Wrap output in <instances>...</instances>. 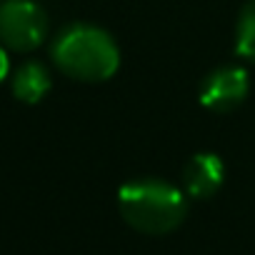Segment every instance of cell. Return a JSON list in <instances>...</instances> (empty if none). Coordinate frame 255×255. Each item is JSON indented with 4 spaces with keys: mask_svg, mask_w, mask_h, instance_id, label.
I'll list each match as a JSON object with an SVG mask.
<instances>
[{
    "mask_svg": "<svg viewBox=\"0 0 255 255\" xmlns=\"http://www.w3.org/2000/svg\"><path fill=\"white\" fill-rule=\"evenodd\" d=\"M50 60L70 80L105 83L120 68V48L105 28L70 23L53 38Z\"/></svg>",
    "mask_w": 255,
    "mask_h": 255,
    "instance_id": "1",
    "label": "cell"
},
{
    "mask_svg": "<svg viewBox=\"0 0 255 255\" xmlns=\"http://www.w3.org/2000/svg\"><path fill=\"white\" fill-rule=\"evenodd\" d=\"M188 195L163 178H133L118 188V213L143 235H168L188 218Z\"/></svg>",
    "mask_w": 255,
    "mask_h": 255,
    "instance_id": "2",
    "label": "cell"
},
{
    "mask_svg": "<svg viewBox=\"0 0 255 255\" xmlns=\"http://www.w3.org/2000/svg\"><path fill=\"white\" fill-rule=\"evenodd\" d=\"M48 13L35 0L0 3V45L10 53H33L48 38Z\"/></svg>",
    "mask_w": 255,
    "mask_h": 255,
    "instance_id": "3",
    "label": "cell"
},
{
    "mask_svg": "<svg viewBox=\"0 0 255 255\" xmlns=\"http://www.w3.org/2000/svg\"><path fill=\"white\" fill-rule=\"evenodd\" d=\"M248 95H250V75L240 65H220L210 70L198 88V103L215 115L233 113L248 100Z\"/></svg>",
    "mask_w": 255,
    "mask_h": 255,
    "instance_id": "4",
    "label": "cell"
},
{
    "mask_svg": "<svg viewBox=\"0 0 255 255\" xmlns=\"http://www.w3.org/2000/svg\"><path fill=\"white\" fill-rule=\"evenodd\" d=\"M225 183V163L218 153L200 150L185 165L180 175V188L190 200H210Z\"/></svg>",
    "mask_w": 255,
    "mask_h": 255,
    "instance_id": "5",
    "label": "cell"
},
{
    "mask_svg": "<svg viewBox=\"0 0 255 255\" xmlns=\"http://www.w3.org/2000/svg\"><path fill=\"white\" fill-rule=\"evenodd\" d=\"M53 78L45 63L40 60H25L18 65V70L10 78V93L15 100L25 103V105H35L40 103L48 93H50Z\"/></svg>",
    "mask_w": 255,
    "mask_h": 255,
    "instance_id": "6",
    "label": "cell"
},
{
    "mask_svg": "<svg viewBox=\"0 0 255 255\" xmlns=\"http://www.w3.org/2000/svg\"><path fill=\"white\" fill-rule=\"evenodd\" d=\"M235 55L255 63V0H245L235 23Z\"/></svg>",
    "mask_w": 255,
    "mask_h": 255,
    "instance_id": "7",
    "label": "cell"
},
{
    "mask_svg": "<svg viewBox=\"0 0 255 255\" xmlns=\"http://www.w3.org/2000/svg\"><path fill=\"white\" fill-rule=\"evenodd\" d=\"M8 70H10V60H8V50L0 45V83L8 78Z\"/></svg>",
    "mask_w": 255,
    "mask_h": 255,
    "instance_id": "8",
    "label": "cell"
}]
</instances>
